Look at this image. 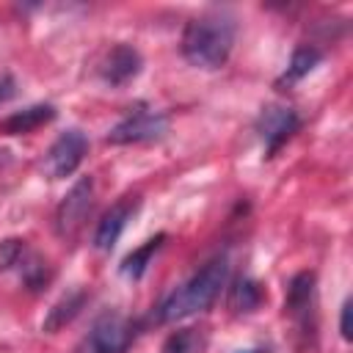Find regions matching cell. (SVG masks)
I'll use <instances>...</instances> for the list:
<instances>
[{"mask_svg": "<svg viewBox=\"0 0 353 353\" xmlns=\"http://www.w3.org/2000/svg\"><path fill=\"white\" fill-rule=\"evenodd\" d=\"M234 47V22L226 14L193 17L182 30V55L190 66L221 69Z\"/></svg>", "mask_w": 353, "mask_h": 353, "instance_id": "1", "label": "cell"}, {"mask_svg": "<svg viewBox=\"0 0 353 353\" xmlns=\"http://www.w3.org/2000/svg\"><path fill=\"white\" fill-rule=\"evenodd\" d=\"M226 273H229L226 256L210 259L201 270H196L179 290H174L157 306V320L160 323H176V320H185L190 314H199V312L210 309L215 303V298L221 295L223 284H226Z\"/></svg>", "mask_w": 353, "mask_h": 353, "instance_id": "2", "label": "cell"}, {"mask_svg": "<svg viewBox=\"0 0 353 353\" xmlns=\"http://www.w3.org/2000/svg\"><path fill=\"white\" fill-rule=\"evenodd\" d=\"M132 339H135V325L119 312H105L102 317L94 320L91 331L80 339L74 353H127Z\"/></svg>", "mask_w": 353, "mask_h": 353, "instance_id": "3", "label": "cell"}, {"mask_svg": "<svg viewBox=\"0 0 353 353\" xmlns=\"http://www.w3.org/2000/svg\"><path fill=\"white\" fill-rule=\"evenodd\" d=\"M94 204V179L91 176H80L66 196L61 199L58 210H55V232L61 240H74L91 212Z\"/></svg>", "mask_w": 353, "mask_h": 353, "instance_id": "4", "label": "cell"}, {"mask_svg": "<svg viewBox=\"0 0 353 353\" xmlns=\"http://www.w3.org/2000/svg\"><path fill=\"white\" fill-rule=\"evenodd\" d=\"M168 130V119L160 110H146L138 108L130 116H124L110 132H108V143L113 146H124V143H143V141H157L163 138Z\"/></svg>", "mask_w": 353, "mask_h": 353, "instance_id": "5", "label": "cell"}, {"mask_svg": "<svg viewBox=\"0 0 353 353\" xmlns=\"http://www.w3.org/2000/svg\"><path fill=\"white\" fill-rule=\"evenodd\" d=\"M85 149H88V141L80 130H66L61 132L52 146L47 149L44 154V171L50 179H66L77 171V165L83 163L85 157Z\"/></svg>", "mask_w": 353, "mask_h": 353, "instance_id": "6", "label": "cell"}, {"mask_svg": "<svg viewBox=\"0 0 353 353\" xmlns=\"http://www.w3.org/2000/svg\"><path fill=\"white\" fill-rule=\"evenodd\" d=\"M317 279L312 270H301L292 276L287 295H284V314L301 328H314V295H317Z\"/></svg>", "mask_w": 353, "mask_h": 353, "instance_id": "7", "label": "cell"}, {"mask_svg": "<svg viewBox=\"0 0 353 353\" xmlns=\"http://www.w3.org/2000/svg\"><path fill=\"white\" fill-rule=\"evenodd\" d=\"M301 127V119L292 108L287 105H268L262 113H259V121H256V130L265 141V157H273L290 138L292 132Z\"/></svg>", "mask_w": 353, "mask_h": 353, "instance_id": "8", "label": "cell"}, {"mask_svg": "<svg viewBox=\"0 0 353 353\" xmlns=\"http://www.w3.org/2000/svg\"><path fill=\"white\" fill-rule=\"evenodd\" d=\"M141 66H143V61H141V52H138L135 47H130V44H116V47H110L108 55L102 58V63H99V77H102L110 88H121V85H127L130 80H135V77L141 74Z\"/></svg>", "mask_w": 353, "mask_h": 353, "instance_id": "9", "label": "cell"}, {"mask_svg": "<svg viewBox=\"0 0 353 353\" xmlns=\"http://www.w3.org/2000/svg\"><path fill=\"white\" fill-rule=\"evenodd\" d=\"M135 207H138V199H135V196H124L121 201H116V204L102 215V221L97 223V232H94V248H99V251H110V248L116 245V240L121 237L127 221L132 218Z\"/></svg>", "mask_w": 353, "mask_h": 353, "instance_id": "10", "label": "cell"}, {"mask_svg": "<svg viewBox=\"0 0 353 353\" xmlns=\"http://www.w3.org/2000/svg\"><path fill=\"white\" fill-rule=\"evenodd\" d=\"M52 119H55V108L50 102H39V105H30V108H22V110L6 116L0 121V132L3 135H25V132H33Z\"/></svg>", "mask_w": 353, "mask_h": 353, "instance_id": "11", "label": "cell"}, {"mask_svg": "<svg viewBox=\"0 0 353 353\" xmlns=\"http://www.w3.org/2000/svg\"><path fill=\"white\" fill-rule=\"evenodd\" d=\"M85 301H88V292H85V290H72V292H66L61 301H55V303H52V309L47 312V317H44L41 328H44L47 334L61 331L63 325H69V323L83 312Z\"/></svg>", "mask_w": 353, "mask_h": 353, "instance_id": "12", "label": "cell"}, {"mask_svg": "<svg viewBox=\"0 0 353 353\" xmlns=\"http://www.w3.org/2000/svg\"><path fill=\"white\" fill-rule=\"evenodd\" d=\"M323 61V52L317 50V47H312V44H301V47H295V52H292V58H290V66H287V72L279 77V88H290V85H295L298 80H303L317 63Z\"/></svg>", "mask_w": 353, "mask_h": 353, "instance_id": "13", "label": "cell"}, {"mask_svg": "<svg viewBox=\"0 0 353 353\" xmlns=\"http://www.w3.org/2000/svg\"><path fill=\"white\" fill-rule=\"evenodd\" d=\"M262 301H265L262 287L248 276H240L234 281V287H229V309L234 314H248V312L259 309Z\"/></svg>", "mask_w": 353, "mask_h": 353, "instance_id": "14", "label": "cell"}, {"mask_svg": "<svg viewBox=\"0 0 353 353\" xmlns=\"http://www.w3.org/2000/svg\"><path fill=\"white\" fill-rule=\"evenodd\" d=\"M163 243H165V234L160 232V234L149 237L141 248H135L132 254H127V256H124V262H121V276H127V279H141V276H143V270L149 268L152 256L160 251V245H163Z\"/></svg>", "mask_w": 353, "mask_h": 353, "instance_id": "15", "label": "cell"}, {"mask_svg": "<svg viewBox=\"0 0 353 353\" xmlns=\"http://www.w3.org/2000/svg\"><path fill=\"white\" fill-rule=\"evenodd\" d=\"M204 347H207V334L201 328H179L168 334L160 353H204Z\"/></svg>", "mask_w": 353, "mask_h": 353, "instance_id": "16", "label": "cell"}, {"mask_svg": "<svg viewBox=\"0 0 353 353\" xmlns=\"http://www.w3.org/2000/svg\"><path fill=\"white\" fill-rule=\"evenodd\" d=\"M28 243L25 240H17V237H11V240H3L0 243V273H8V270H17L19 265H22V259L28 256Z\"/></svg>", "mask_w": 353, "mask_h": 353, "instance_id": "17", "label": "cell"}, {"mask_svg": "<svg viewBox=\"0 0 353 353\" xmlns=\"http://www.w3.org/2000/svg\"><path fill=\"white\" fill-rule=\"evenodd\" d=\"M350 298L342 303V314H339V334H342V339L345 342H350L353 339V328H350Z\"/></svg>", "mask_w": 353, "mask_h": 353, "instance_id": "18", "label": "cell"}, {"mask_svg": "<svg viewBox=\"0 0 353 353\" xmlns=\"http://www.w3.org/2000/svg\"><path fill=\"white\" fill-rule=\"evenodd\" d=\"M14 88H17L14 77H11V74H0V105L14 97Z\"/></svg>", "mask_w": 353, "mask_h": 353, "instance_id": "19", "label": "cell"}, {"mask_svg": "<svg viewBox=\"0 0 353 353\" xmlns=\"http://www.w3.org/2000/svg\"><path fill=\"white\" fill-rule=\"evenodd\" d=\"M240 353H265V350H259V347H256V350H240Z\"/></svg>", "mask_w": 353, "mask_h": 353, "instance_id": "20", "label": "cell"}]
</instances>
